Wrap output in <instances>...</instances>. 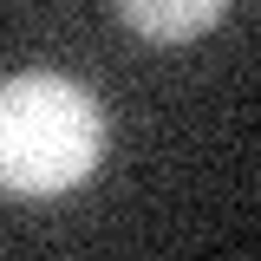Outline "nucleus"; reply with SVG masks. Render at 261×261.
Returning a JSON list of instances; mask_svg holds the SVG:
<instances>
[{
    "mask_svg": "<svg viewBox=\"0 0 261 261\" xmlns=\"http://www.w3.org/2000/svg\"><path fill=\"white\" fill-rule=\"evenodd\" d=\"M118 7V20H124L137 39H150V46H183L196 33H209L222 20L228 0H111Z\"/></svg>",
    "mask_w": 261,
    "mask_h": 261,
    "instance_id": "f03ea898",
    "label": "nucleus"
},
{
    "mask_svg": "<svg viewBox=\"0 0 261 261\" xmlns=\"http://www.w3.org/2000/svg\"><path fill=\"white\" fill-rule=\"evenodd\" d=\"M105 150L92 92L59 72H27L0 85V190L7 196H65L92 176Z\"/></svg>",
    "mask_w": 261,
    "mask_h": 261,
    "instance_id": "f257e3e1",
    "label": "nucleus"
}]
</instances>
